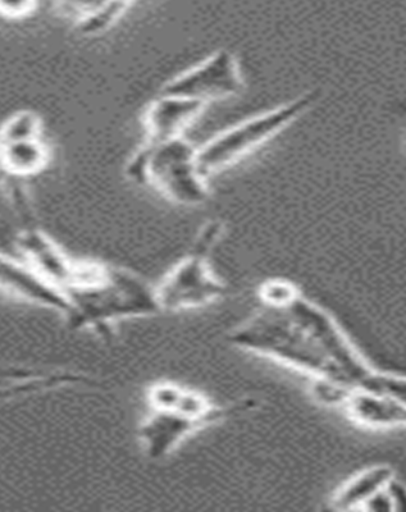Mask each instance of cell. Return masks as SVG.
<instances>
[{
  "label": "cell",
  "instance_id": "obj_14",
  "mask_svg": "<svg viewBox=\"0 0 406 512\" xmlns=\"http://www.w3.org/2000/svg\"><path fill=\"white\" fill-rule=\"evenodd\" d=\"M131 2H75L61 3L63 12L75 22L76 30L82 36L103 35L126 16Z\"/></svg>",
  "mask_w": 406,
  "mask_h": 512
},
{
  "label": "cell",
  "instance_id": "obj_17",
  "mask_svg": "<svg viewBox=\"0 0 406 512\" xmlns=\"http://www.w3.org/2000/svg\"><path fill=\"white\" fill-rule=\"evenodd\" d=\"M38 8L39 3L36 2H0V17L21 20L34 15Z\"/></svg>",
  "mask_w": 406,
  "mask_h": 512
},
{
  "label": "cell",
  "instance_id": "obj_7",
  "mask_svg": "<svg viewBox=\"0 0 406 512\" xmlns=\"http://www.w3.org/2000/svg\"><path fill=\"white\" fill-rule=\"evenodd\" d=\"M244 88L243 73L235 54L221 49L190 70L173 77L163 86L161 94L208 105L235 98L243 93Z\"/></svg>",
  "mask_w": 406,
  "mask_h": 512
},
{
  "label": "cell",
  "instance_id": "obj_1",
  "mask_svg": "<svg viewBox=\"0 0 406 512\" xmlns=\"http://www.w3.org/2000/svg\"><path fill=\"white\" fill-rule=\"evenodd\" d=\"M227 341L312 379V391L344 402L354 390L406 399L405 377L372 367L322 306L300 295L281 306H262Z\"/></svg>",
  "mask_w": 406,
  "mask_h": 512
},
{
  "label": "cell",
  "instance_id": "obj_8",
  "mask_svg": "<svg viewBox=\"0 0 406 512\" xmlns=\"http://www.w3.org/2000/svg\"><path fill=\"white\" fill-rule=\"evenodd\" d=\"M205 108L207 105L195 100L159 94L144 112L145 143L182 139L186 131L202 116Z\"/></svg>",
  "mask_w": 406,
  "mask_h": 512
},
{
  "label": "cell",
  "instance_id": "obj_16",
  "mask_svg": "<svg viewBox=\"0 0 406 512\" xmlns=\"http://www.w3.org/2000/svg\"><path fill=\"white\" fill-rule=\"evenodd\" d=\"M301 292L299 287L290 281L275 278V280H268L260 285L258 296L262 306H281L300 296Z\"/></svg>",
  "mask_w": 406,
  "mask_h": 512
},
{
  "label": "cell",
  "instance_id": "obj_4",
  "mask_svg": "<svg viewBox=\"0 0 406 512\" xmlns=\"http://www.w3.org/2000/svg\"><path fill=\"white\" fill-rule=\"evenodd\" d=\"M195 145L186 137L145 143L126 164L132 182L181 207H199L209 199L208 178L200 171Z\"/></svg>",
  "mask_w": 406,
  "mask_h": 512
},
{
  "label": "cell",
  "instance_id": "obj_13",
  "mask_svg": "<svg viewBox=\"0 0 406 512\" xmlns=\"http://www.w3.org/2000/svg\"><path fill=\"white\" fill-rule=\"evenodd\" d=\"M52 153L44 139L0 145V171L15 180L40 175L49 166Z\"/></svg>",
  "mask_w": 406,
  "mask_h": 512
},
{
  "label": "cell",
  "instance_id": "obj_15",
  "mask_svg": "<svg viewBox=\"0 0 406 512\" xmlns=\"http://www.w3.org/2000/svg\"><path fill=\"white\" fill-rule=\"evenodd\" d=\"M44 121L38 112L22 109L0 125V145L43 139Z\"/></svg>",
  "mask_w": 406,
  "mask_h": 512
},
{
  "label": "cell",
  "instance_id": "obj_10",
  "mask_svg": "<svg viewBox=\"0 0 406 512\" xmlns=\"http://www.w3.org/2000/svg\"><path fill=\"white\" fill-rule=\"evenodd\" d=\"M341 408L359 427L386 431L406 422V399L387 393L354 390L348 393Z\"/></svg>",
  "mask_w": 406,
  "mask_h": 512
},
{
  "label": "cell",
  "instance_id": "obj_2",
  "mask_svg": "<svg viewBox=\"0 0 406 512\" xmlns=\"http://www.w3.org/2000/svg\"><path fill=\"white\" fill-rule=\"evenodd\" d=\"M58 291L70 308L68 326L103 338H111L122 320L161 314L154 286L130 269L99 260L74 258Z\"/></svg>",
  "mask_w": 406,
  "mask_h": 512
},
{
  "label": "cell",
  "instance_id": "obj_11",
  "mask_svg": "<svg viewBox=\"0 0 406 512\" xmlns=\"http://www.w3.org/2000/svg\"><path fill=\"white\" fill-rule=\"evenodd\" d=\"M395 479V470L387 464L364 469L333 493L331 507L336 511H363V507Z\"/></svg>",
  "mask_w": 406,
  "mask_h": 512
},
{
  "label": "cell",
  "instance_id": "obj_19",
  "mask_svg": "<svg viewBox=\"0 0 406 512\" xmlns=\"http://www.w3.org/2000/svg\"><path fill=\"white\" fill-rule=\"evenodd\" d=\"M7 181V177L3 175V172L0 171V186L4 184V182Z\"/></svg>",
  "mask_w": 406,
  "mask_h": 512
},
{
  "label": "cell",
  "instance_id": "obj_6",
  "mask_svg": "<svg viewBox=\"0 0 406 512\" xmlns=\"http://www.w3.org/2000/svg\"><path fill=\"white\" fill-rule=\"evenodd\" d=\"M317 98L316 91H308L212 137L196 150L200 171L208 178L239 163L304 116Z\"/></svg>",
  "mask_w": 406,
  "mask_h": 512
},
{
  "label": "cell",
  "instance_id": "obj_18",
  "mask_svg": "<svg viewBox=\"0 0 406 512\" xmlns=\"http://www.w3.org/2000/svg\"><path fill=\"white\" fill-rule=\"evenodd\" d=\"M6 368L3 367V365H0V384L3 383L4 378H6Z\"/></svg>",
  "mask_w": 406,
  "mask_h": 512
},
{
  "label": "cell",
  "instance_id": "obj_9",
  "mask_svg": "<svg viewBox=\"0 0 406 512\" xmlns=\"http://www.w3.org/2000/svg\"><path fill=\"white\" fill-rule=\"evenodd\" d=\"M0 292L24 303L53 310L67 318L70 308L61 294L41 280L22 260L0 251Z\"/></svg>",
  "mask_w": 406,
  "mask_h": 512
},
{
  "label": "cell",
  "instance_id": "obj_3",
  "mask_svg": "<svg viewBox=\"0 0 406 512\" xmlns=\"http://www.w3.org/2000/svg\"><path fill=\"white\" fill-rule=\"evenodd\" d=\"M147 405L138 436L152 460L164 459L191 434L222 422L234 410L173 382L154 383L147 392Z\"/></svg>",
  "mask_w": 406,
  "mask_h": 512
},
{
  "label": "cell",
  "instance_id": "obj_12",
  "mask_svg": "<svg viewBox=\"0 0 406 512\" xmlns=\"http://www.w3.org/2000/svg\"><path fill=\"white\" fill-rule=\"evenodd\" d=\"M93 378L84 373L72 372V370H44L38 372L22 381L0 386V404H7L16 400L27 399V397L41 395L62 388L93 387Z\"/></svg>",
  "mask_w": 406,
  "mask_h": 512
},
{
  "label": "cell",
  "instance_id": "obj_5",
  "mask_svg": "<svg viewBox=\"0 0 406 512\" xmlns=\"http://www.w3.org/2000/svg\"><path fill=\"white\" fill-rule=\"evenodd\" d=\"M223 233L220 221L204 224L189 253L154 286L161 313H180L217 303L227 286L213 272L209 258Z\"/></svg>",
  "mask_w": 406,
  "mask_h": 512
}]
</instances>
